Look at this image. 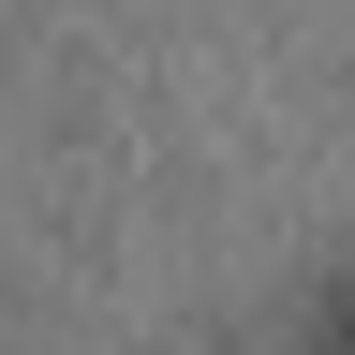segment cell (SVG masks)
Returning a JSON list of instances; mask_svg holds the SVG:
<instances>
[{"label": "cell", "instance_id": "cell-1", "mask_svg": "<svg viewBox=\"0 0 355 355\" xmlns=\"http://www.w3.org/2000/svg\"><path fill=\"white\" fill-rule=\"evenodd\" d=\"M311 355H355V282L326 296V326H311Z\"/></svg>", "mask_w": 355, "mask_h": 355}]
</instances>
